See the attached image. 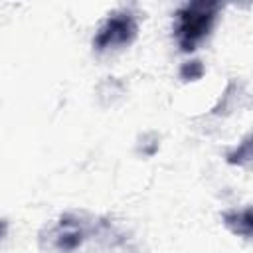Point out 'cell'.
Masks as SVG:
<instances>
[{"mask_svg":"<svg viewBox=\"0 0 253 253\" xmlns=\"http://www.w3.org/2000/svg\"><path fill=\"white\" fill-rule=\"evenodd\" d=\"M4 231H6V223H4V221H0V237L4 235Z\"/></svg>","mask_w":253,"mask_h":253,"instance_id":"obj_3","label":"cell"},{"mask_svg":"<svg viewBox=\"0 0 253 253\" xmlns=\"http://www.w3.org/2000/svg\"><path fill=\"white\" fill-rule=\"evenodd\" d=\"M213 8L215 4H190L186 10H182L180 16V26H178V38L184 49H192L198 40L208 32L211 20H213Z\"/></svg>","mask_w":253,"mask_h":253,"instance_id":"obj_1","label":"cell"},{"mask_svg":"<svg viewBox=\"0 0 253 253\" xmlns=\"http://www.w3.org/2000/svg\"><path fill=\"white\" fill-rule=\"evenodd\" d=\"M134 32H136V26L128 16H115L101 28L95 43L99 49L123 45L134 38Z\"/></svg>","mask_w":253,"mask_h":253,"instance_id":"obj_2","label":"cell"}]
</instances>
